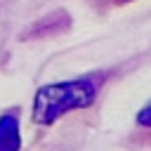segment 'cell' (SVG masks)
I'll return each mask as SVG.
<instances>
[{"instance_id": "2", "label": "cell", "mask_w": 151, "mask_h": 151, "mask_svg": "<svg viewBox=\"0 0 151 151\" xmlns=\"http://www.w3.org/2000/svg\"><path fill=\"white\" fill-rule=\"evenodd\" d=\"M21 137H19V120L14 113L0 116V151H19Z\"/></svg>"}, {"instance_id": "1", "label": "cell", "mask_w": 151, "mask_h": 151, "mask_svg": "<svg viewBox=\"0 0 151 151\" xmlns=\"http://www.w3.org/2000/svg\"><path fill=\"white\" fill-rule=\"evenodd\" d=\"M97 97V80L92 78H78L68 83H54L45 85L35 94L33 104V118L42 125L54 123L66 111L73 109H87Z\"/></svg>"}, {"instance_id": "3", "label": "cell", "mask_w": 151, "mask_h": 151, "mask_svg": "<svg viewBox=\"0 0 151 151\" xmlns=\"http://www.w3.org/2000/svg\"><path fill=\"white\" fill-rule=\"evenodd\" d=\"M137 123H142V125L151 127V104H146V106L139 111V116H137Z\"/></svg>"}, {"instance_id": "4", "label": "cell", "mask_w": 151, "mask_h": 151, "mask_svg": "<svg viewBox=\"0 0 151 151\" xmlns=\"http://www.w3.org/2000/svg\"><path fill=\"white\" fill-rule=\"evenodd\" d=\"M118 2H130V0H118Z\"/></svg>"}]
</instances>
